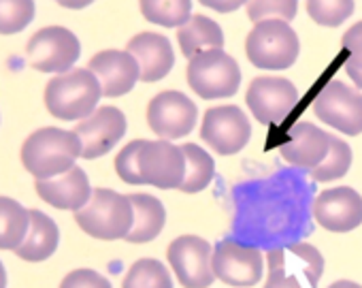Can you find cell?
Listing matches in <instances>:
<instances>
[{
  "mask_svg": "<svg viewBox=\"0 0 362 288\" xmlns=\"http://www.w3.org/2000/svg\"><path fill=\"white\" fill-rule=\"evenodd\" d=\"M37 195L56 209L79 212L92 197V186L81 167H73L62 175L49 180H37Z\"/></svg>",
  "mask_w": 362,
  "mask_h": 288,
  "instance_id": "ac0fdd59",
  "label": "cell"
},
{
  "mask_svg": "<svg viewBox=\"0 0 362 288\" xmlns=\"http://www.w3.org/2000/svg\"><path fill=\"white\" fill-rule=\"evenodd\" d=\"M88 69L98 77L103 96H109V98L128 94L134 88V83L141 79L139 62L126 50L124 52L119 50L98 52L88 62Z\"/></svg>",
  "mask_w": 362,
  "mask_h": 288,
  "instance_id": "e0dca14e",
  "label": "cell"
},
{
  "mask_svg": "<svg viewBox=\"0 0 362 288\" xmlns=\"http://www.w3.org/2000/svg\"><path fill=\"white\" fill-rule=\"evenodd\" d=\"M177 41L186 58H192L207 50L224 47V33L218 22L207 16H192L184 26L177 28Z\"/></svg>",
  "mask_w": 362,
  "mask_h": 288,
  "instance_id": "7402d4cb",
  "label": "cell"
},
{
  "mask_svg": "<svg viewBox=\"0 0 362 288\" xmlns=\"http://www.w3.org/2000/svg\"><path fill=\"white\" fill-rule=\"evenodd\" d=\"M328 288H362V286L351 280H339V282H332Z\"/></svg>",
  "mask_w": 362,
  "mask_h": 288,
  "instance_id": "74e56055",
  "label": "cell"
},
{
  "mask_svg": "<svg viewBox=\"0 0 362 288\" xmlns=\"http://www.w3.org/2000/svg\"><path fill=\"white\" fill-rule=\"evenodd\" d=\"M28 64L41 73H66L81 56V43L64 26H45L37 30L26 45Z\"/></svg>",
  "mask_w": 362,
  "mask_h": 288,
  "instance_id": "52a82bcc",
  "label": "cell"
},
{
  "mask_svg": "<svg viewBox=\"0 0 362 288\" xmlns=\"http://www.w3.org/2000/svg\"><path fill=\"white\" fill-rule=\"evenodd\" d=\"M168 265L184 288H209L216 280L214 248L199 235H181L166 250Z\"/></svg>",
  "mask_w": 362,
  "mask_h": 288,
  "instance_id": "ba28073f",
  "label": "cell"
},
{
  "mask_svg": "<svg viewBox=\"0 0 362 288\" xmlns=\"http://www.w3.org/2000/svg\"><path fill=\"white\" fill-rule=\"evenodd\" d=\"M81 156V139L75 130L45 126L28 134L22 146V165L35 180L66 173Z\"/></svg>",
  "mask_w": 362,
  "mask_h": 288,
  "instance_id": "6da1fadb",
  "label": "cell"
},
{
  "mask_svg": "<svg viewBox=\"0 0 362 288\" xmlns=\"http://www.w3.org/2000/svg\"><path fill=\"white\" fill-rule=\"evenodd\" d=\"M35 20V0H0V35H18Z\"/></svg>",
  "mask_w": 362,
  "mask_h": 288,
  "instance_id": "f546056e",
  "label": "cell"
},
{
  "mask_svg": "<svg viewBox=\"0 0 362 288\" xmlns=\"http://www.w3.org/2000/svg\"><path fill=\"white\" fill-rule=\"evenodd\" d=\"M30 229V212L11 197H0V250H18Z\"/></svg>",
  "mask_w": 362,
  "mask_h": 288,
  "instance_id": "cb8c5ba5",
  "label": "cell"
},
{
  "mask_svg": "<svg viewBox=\"0 0 362 288\" xmlns=\"http://www.w3.org/2000/svg\"><path fill=\"white\" fill-rule=\"evenodd\" d=\"M60 243V231L58 224L43 214L41 209H30V229L16 250V254L26 263H41L47 260Z\"/></svg>",
  "mask_w": 362,
  "mask_h": 288,
  "instance_id": "44dd1931",
  "label": "cell"
},
{
  "mask_svg": "<svg viewBox=\"0 0 362 288\" xmlns=\"http://www.w3.org/2000/svg\"><path fill=\"white\" fill-rule=\"evenodd\" d=\"M92 3H94V0H60V7H64V9H86Z\"/></svg>",
  "mask_w": 362,
  "mask_h": 288,
  "instance_id": "8d00e7d4",
  "label": "cell"
},
{
  "mask_svg": "<svg viewBox=\"0 0 362 288\" xmlns=\"http://www.w3.org/2000/svg\"><path fill=\"white\" fill-rule=\"evenodd\" d=\"M267 263L298 275L300 280L309 282L311 288H317V282L324 273V256L311 243H292L288 248H273L267 254Z\"/></svg>",
  "mask_w": 362,
  "mask_h": 288,
  "instance_id": "ffe728a7",
  "label": "cell"
},
{
  "mask_svg": "<svg viewBox=\"0 0 362 288\" xmlns=\"http://www.w3.org/2000/svg\"><path fill=\"white\" fill-rule=\"evenodd\" d=\"M58 3H60V0H58Z\"/></svg>",
  "mask_w": 362,
  "mask_h": 288,
  "instance_id": "ab89813d",
  "label": "cell"
},
{
  "mask_svg": "<svg viewBox=\"0 0 362 288\" xmlns=\"http://www.w3.org/2000/svg\"><path fill=\"white\" fill-rule=\"evenodd\" d=\"M122 288H173L166 265L156 258H139L126 273Z\"/></svg>",
  "mask_w": 362,
  "mask_h": 288,
  "instance_id": "4316f807",
  "label": "cell"
},
{
  "mask_svg": "<svg viewBox=\"0 0 362 288\" xmlns=\"http://www.w3.org/2000/svg\"><path fill=\"white\" fill-rule=\"evenodd\" d=\"M201 137L211 150L222 156L241 152L252 137V124L237 105L214 107L205 113Z\"/></svg>",
  "mask_w": 362,
  "mask_h": 288,
  "instance_id": "8fae6325",
  "label": "cell"
},
{
  "mask_svg": "<svg viewBox=\"0 0 362 288\" xmlns=\"http://www.w3.org/2000/svg\"><path fill=\"white\" fill-rule=\"evenodd\" d=\"M267 267H269V275H267L264 288H303L298 275L288 273L281 267L271 265V263H267Z\"/></svg>",
  "mask_w": 362,
  "mask_h": 288,
  "instance_id": "e575fe53",
  "label": "cell"
},
{
  "mask_svg": "<svg viewBox=\"0 0 362 288\" xmlns=\"http://www.w3.org/2000/svg\"><path fill=\"white\" fill-rule=\"evenodd\" d=\"M307 13L320 26L337 28L354 13V0H307Z\"/></svg>",
  "mask_w": 362,
  "mask_h": 288,
  "instance_id": "f1b7e54d",
  "label": "cell"
},
{
  "mask_svg": "<svg viewBox=\"0 0 362 288\" xmlns=\"http://www.w3.org/2000/svg\"><path fill=\"white\" fill-rule=\"evenodd\" d=\"M134 209V224L126 237L130 243H147L153 241L166 222V209L160 199L151 195H128Z\"/></svg>",
  "mask_w": 362,
  "mask_h": 288,
  "instance_id": "603a6c76",
  "label": "cell"
},
{
  "mask_svg": "<svg viewBox=\"0 0 362 288\" xmlns=\"http://www.w3.org/2000/svg\"><path fill=\"white\" fill-rule=\"evenodd\" d=\"M313 113L343 134L362 132V94L343 81H330L313 100Z\"/></svg>",
  "mask_w": 362,
  "mask_h": 288,
  "instance_id": "9c48e42d",
  "label": "cell"
},
{
  "mask_svg": "<svg viewBox=\"0 0 362 288\" xmlns=\"http://www.w3.org/2000/svg\"><path fill=\"white\" fill-rule=\"evenodd\" d=\"M300 52L294 28L284 20L258 22L245 41V54L250 62L264 71L290 69Z\"/></svg>",
  "mask_w": 362,
  "mask_h": 288,
  "instance_id": "277c9868",
  "label": "cell"
},
{
  "mask_svg": "<svg viewBox=\"0 0 362 288\" xmlns=\"http://www.w3.org/2000/svg\"><path fill=\"white\" fill-rule=\"evenodd\" d=\"M136 171L139 184H149L162 190L179 188L186 178V154L166 139H139Z\"/></svg>",
  "mask_w": 362,
  "mask_h": 288,
  "instance_id": "8992f818",
  "label": "cell"
},
{
  "mask_svg": "<svg viewBox=\"0 0 362 288\" xmlns=\"http://www.w3.org/2000/svg\"><path fill=\"white\" fill-rule=\"evenodd\" d=\"M147 22L164 28H179L192 18V0H139Z\"/></svg>",
  "mask_w": 362,
  "mask_h": 288,
  "instance_id": "484cf974",
  "label": "cell"
},
{
  "mask_svg": "<svg viewBox=\"0 0 362 288\" xmlns=\"http://www.w3.org/2000/svg\"><path fill=\"white\" fill-rule=\"evenodd\" d=\"M186 75L190 88L207 100L233 96L241 86V69L224 50H207L192 56Z\"/></svg>",
  "mask_w": 362,
  "mask_h": 288,
  "instance_id": "5b68a950",
  "label": "cell"
},
{
  "mask_svg": "<svg viewBox=\"0 0 362 288\" xmlns=\"http://www.w3.org/2000/svg\"><path fill=\"white\" fill-rule=\"evenodd\" d=\"M245 103L260 124H281L298 103V90L284 77H256L245 94Z\"/></svg>",
  "mask_w": 362,
  "mask_h": 288,
  "instance_id": "4fadbf2b",
  "label": "cell"
},
{
  "mask_svg": "<svg viewBox=\"0 0 362 288\" xmlns=\"http://www.w3.org/2000/svg\"><path fill=\"white\" fill-rule=\"evenodd\" d=\"M197 117H199V109L190 100V96L175 90L156 94L147 107L149 128L166 141L190 134L192 128L197 126Z\"/></svg>",
  "mask_w": 362,
  "mask_h": 288,
  "instance_id": "7c38bea8",
  "label": "cell"
},
{
  "mask_svg": "<svg viewBox=\"0 0 362 288\" xmlns=\"http://www.w3.org/2000/svg\"><path fill=\"white\" fill-rule=\"evenodd\" d=\"M330 150V134L317 128L311 122H296L288 134V139L279 146L281 159L296 169L313 171L322 165Z\"/></svg>",
  "mask_w": 362,
  "mask_h": 288,
  "instance_id": "2e32d148",
  "label": "cell"
},
{
  "mask_svg": "<svg viewBox=\"0 0 362 288\" xmlns=\"http://www.w3.org/2000/svg\"><path fill=\"white\" fill-rule=\"evenodd\" d=\"M75 132L81 139V159L94 161L109 154L126 134V115L111 105L98 107L86 120H79Z\"/></svg>",
  "mask_w": 362,
  "mask_h": 288,
  "instance_id": "5bb4252c",
  "label": "cell"
},
{
  "mask_svg": "<svg viewBox=\"0 0 362 288\" xmlns=\"http://www.w3.org/2000/svg\"><path fill=\"white\" fill-rule=\"evenodd\" d=\"M313 216L330 233H349L362 224V197L347 186L324 190L313 203Z\"/></svg>",
  "mask_w": 362,
  "mask_h": 288,
  "instance_id": "9a60e30c",
  "label": "cell"
},
{
  "mask_svg": "<svg viewBox=\"0 0 362 288\" xmlns=\"http://www.w3.org/2000/svg\"><path fill=\"white\" fill-rule=\"evenodd\" d=\"M343 50H347L349 58L345 62V73L349 79L362 90V22L354 24L343 35Z\"/></svg>",
  "mask_w": 362,
  "mask_h": 288,
  "instance_id": "1f68e13d",
  "label": "cell"
},
{
  "mask_svg": "<svg viewBox=\"0 0 362 288\" xmlns=\"http://www.w3.org/2000/svg\"><path fill=\"white\" fill-rule=\"evenodd\" d=\"M214 273L220 282L237 288L256 286L262 280L264 258L258 248L222 239L214 246Z\"/></svg>",
  "mask_w": 362,
  "mask_h": 288,
  "instance_id": "30bf717a",
  "label": "cell"
},
{
  "mask_svg": "<svg viewBox=\"0 0 362 288\" xmlns=\"http://www.w3.org/2000/svg\"><path fill=\"white\" fill-rule=\"evenodd\" d=\"M60 288H113L111 282L94 269H75L64 275Z\"/></svg>",
  "mask_w": 362,
  "mask_h": 288,
  "instance_id": "d6a6232c",
  "label": "cell"
},
{
  "mask_svg": "<svg viewBox=\"0 0 362 288\" xmlns=\"http://www.w3.org/2000/svg\"><path fill=\"white\" fill-rule=\"evenodd\" d=\"M247 0H201V5L207 9H214L218 13H233L237 9H241Z\"/></svg>",
  "mask_w": 362,
  "mask_h": 288,
  "instance_id": "d590c367",
  "label": "cell"
},
{
  "mask_svg": "<svg viewBox=\"0 0 362 288\" xmlns=\"http://www.w3.org/2000/svg\"><path fill=\"white\" fill-rule=\"evenodd\" d=\"M75 222L86 235L94 239H126L134 224V209L130 197L111 188H96L90 201L79 212H75Z\"/></svg>",
  "mask_w": 362,
  "mask_h": 288,
  "instance_id": "3957f363",
  "label": "cell"
},
{
  "mask_svg": "<svg viewBox=\"0 0 362 288\" xmlns=\"http://www.w3.org/2000/svg\"><path fill=\"white\" fill-rule=\"evenodd\" d=\"M0 288H7V271L3 263H0Z\"/></svg>",
  "mask_w": 362,
  "mask_h": 288,
  "instance_id": "f35d334b",
  "label": "cell"
},
{
  "mask_svg": "<svg viewBox=\"0 0 362 288\" xmlns=\"http://www.w3.org/2000/svg\"><path fill=\"white\" fill-rule=\"evenodd\" d=\"M136 152H139V139L130 141L128 146L122 148V152L115 156V171L126 184H139V171H136Z\"/></svg>",
  "mask_w": 362,
  "mask_h": 288,
  "instance_id": "836d02e7",
  "label": "cell"
},
{
  "mask_svg": "<svg viewBox=\"0 0 362 288\" xmlns=\"http://www.w3.org/2000/svg\"><path fill=\"white\" fill-rule=\"evenodd\" d=\"M126 52L139 62L141 81L151 83L164 79L175 67L173 45L166 37L156 33H141L132 37L126 45Z\"/></svg>",
  "mask_w": 362,
  "mask_h": 288,
  "instance_id": "d6986e66",
  "label": "cell"
},
{
  "mask_svg": "<svg viewBox=\"0 0 362 288\" xmlns=\"http://www.w3.org/2000/svg\"><path fill=\"white\" fill-rule=\"evenodd\" d=\"M349 167H351V148L339 137L330 134L328 156L322 161L320 167H315L309 173L315 182H332V180H341L349 171Z\"/></svg>",
  "mask_w": 362,
  "mask_h": 288,
  "instance_id": "83f0119b",
  "label": "cell"
},
{
  "mask_svg": "<svg viewBox=\"0 0 362 288\" xmlns=\"http://www.w3.org/2000/svg\"><path fill=\"white\" fill-rule=\"evenodd\" d=\"M103 88L90 69H71L52 77L45 86V107L58 120H86L98 107Z\"/></svg>",
  "mask_w": 362,
  "mask_h": 288,
  "instance_id": "7a4b0ae2",
  "label": "cell"
},
{
  "mask_svg": "<svg viewBox=\"0 0 362 288\" xmlns=\"http://www.w3.org/2000/svg\"><path fill=\"white\" fill-rule=\"evenodd\" d=\"M181 150L186 154V178L179 190L186 195H197L211 184L216 175V163L207 150L194 146V143H186V146H181Z\"/></svg>",
  "mask_w": 362,
  "mask_h": 288,
  "instance_id": "d4e9b609",
  "label": "cell"
},
{
  "mask_svg": "<svg viewBox=\"0 0 362 288\" xmlns=\"http://www.w3.org/2000/svg\"><path fill=\"white\" fill-rule=\"evenodd\" d=\"M298 0H247V18L258 24L264 20L290 22L296 18Z\"/></svg>",
  "mask_w": 362,
  "mask_h": 288,
  "instance_id": "4dcf8cb0",
  "label": "cell"
}]
</instances>
